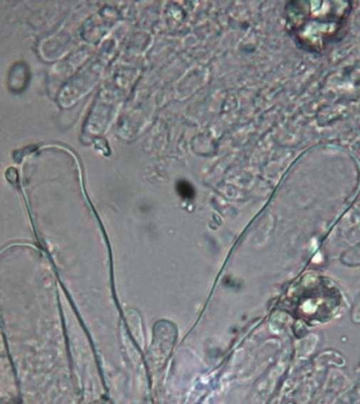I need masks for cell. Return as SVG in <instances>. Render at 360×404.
Returning a JSON list of instances; mask_svg holds the SVG:
<instances>
[{
	"instance_id": "1",
	"label": "cell",
	"mask_w": 360,
	"mask_h": 404,
	"mask_svg": "<svg viewBox=\"0 0 360 404\" xmlns=\"http://www.w3.org/2000/svg\"><path fill=\"white\" fill-rule=\"evenodd\" d=\"M290 26L307 51L321 53L340 38L351 12V1H294Z\"/></svg>"
},
{
	"instance_id": "2",
	"label": "cell",
	"mask_w": 360,
	"mask_h": 404,
	"mask_svg": "<svg viewBox=\"0 0 360 404\" xmlns=\"http://www.w3.org/2000/svg\"><path fill=\"white\" fill-rule=\"evenodd\" d=\"M178 191L182 197H186V199H190L193 195V189L188 182H179L178 184Z\"/></svg>"
}]
</instances>
